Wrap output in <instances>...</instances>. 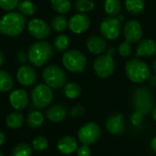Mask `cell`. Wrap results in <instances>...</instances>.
I'll return each mask as SVG.
<instances>
[{
    "label": "cell",
    "mask_w": 156,
    "mask_h": 156,
    "mask_svg": "<svg viewBox=\"0 0 156 156\" xmlns=\"http://www.w3.org/2000/svg\"><path fill=\"white\" fill-rule=\"evenodd\" d=\"M52 8L58 14H66L71 8L70 0H50Z\"/></svg>",
    "instance_id": "27"
},
{
    "label": "cell",
    "mask_w": 156,
    "mask_h": 156,
    "mask_svg": "<svg viewBox=\"0 0 156 156\" xmlns=\"http://www.w3.org/2000/svg\"><path fill=\"white\" fill-rule=\"evenodd\" d=\"M53 93L51 88L47 84H37L31 91V101L37 109H46L52 101Z\"/></svg>",
    "instance_id": "7"
},
{
    "label": "cell",
    "mask_w": 156,
    "mask_h": 156,
    "mask_svg": "<svg viewBox=\"0 0 156 156\" xmlns=\"http://www.w3.org/2000/svg\"><path fill=\"white\" fill-rule=\"evenodd\" d=\"M5 122L9 129H18L24 123V117L20 112H15L10 113L6 117Z\"/></svg>",
    "instance_id": "22"
},
{
    "label": "cell",
    "mask_w": 156,
    "mask_h": 156,
    "mask_svg": "<svg viewBox=\"0 0 156 156\" xmlns=\"http://www.w3.org/2000/svg\"><path fill=\"white\" fill-rule=\"evenodd\" d=\"M5 139H6V137H5V133H4V132H2V131H0V146H1V145H3V144H5Z\"/></svg>",
    "instance_id": "39"
},
{
    "label": "cell",
    "mask_w": 156,
    "mask_h": 156,
    "mask_svg": "<svg viewBox=\"0 0 156 156\" xmlns=\"http://www.w3.org/2000/svg\"><path fill=\"white\" fill-rule=\"evenodd\" d=\"M53 55V48L48 41L33 43L27 52L29 62L36 67H41L48 62Z\"/></svg>",
    "instance_id": "2"
},
{
    "label": "cell",
    "mask_w": 156,
    "mask_h": 156,
    "mask_svg": "<svg viewBox=\"0 0 156 156\" xmlns=\"http://www.w3.org/2000/svg\"><path fill=\"white\" fill-rule=\"evenodd\" d=\"M152 116H153L154 120L156 122V106L153 109V111H152Z\"/></svg>",
    "instance_id": "42"
},
{
    "label": "cell",
    "mask_w": 156,
    "mask_h": 156,
    "mask_svg": "<svg viewBox=\"0 0 156 156\" xmlns=\"http://www.w3.org/2000/svg\"><path fill=\"white\" fill-rule=\"evenodd\" d=\"M101 135L100 126L95 122H88L82 125L78 132V138L82 144L91 145L95 144Z\"/></svg>",
    "instance_id": "10"
},
{
    "label": "cell",
    "mask_w": 156,
    "mask_h": 156,
    "mask_svg": "<svg viewBox=\"0 0 156 156\" xmlns=\"http://www.w3.org/2000/svg\"><path fill=\"white\" fill-rule=\"evenodd\" d=\"M68 24H69V22H68L67 18L64 16L58 15V16H56L52 19V21H51V27L56 32H62V31H64L67 28Z\"/></svg>",
    "instance_id": "29"
},
{
    "label": "cell",
    "mask_w": 156,
    "mask_h": 156,
    "mask_svg": "<svg viewBox=\"0 0 156 156\" xmlns=\"http://www.w3.org/2000/svg\"><path fill=\"white\" fill-rule=\"evenodd\" d=\"M121 20L116 16H108L105 17L101 25H100V31L101 36L109 40L116 39L121 33L122 30V24Z\"/></svg>",
    "instance_id": "9"
},
{
    "label": "cell",
    "mask_w": 156,
    "mask_h": 156,
    "mask_svg": "<svg viewBox=\"0 0 156 156\" xmlns=\"http://www.w3.org/2000/svg\"><path fill=\"white\" fill-rule=\"evenodd\" d=\"M126 10L132 15L140 14L144 8V0H124Z\"/></svg>",
    "instance_id": "24"
},
{
    "label": "cell",
    "mask_w": 156,
    "mask_h": 156,
    "mask_svg": "<svg viewBox=\"0 0 156 156\" xmlns=\"http://www.w3.org/2000/svg\"><path fill=\"white\" fill-rule=\"evenodd\" d=\"M19 4L18 0H0V7L5 11L14 10Z\"/></svg>",
    "instance_id": "35"
},
{
    "label": "cell",
    "mask_w": 156,
    "mask_h": 156,
    "mask_svg": "<svg viewBox=\"0 0 156 156\" xmlns=\"http://www.w3.org/2000/svg\"><path fill=\"white\" fill-rule=\"evenodd\" d=\"M83 114H84V108L80 105H77V106L73 107L70 111V115L74 118L80 117Z\"/></svg>",
    "instance_id": "37"
},
{
    "label": "cell",
    "mask_w": 156,
    "mask_h": 156,
    "mask_svg": "<svg viewBox=\"0 0 156 156\" xmlns=\"http://www.w3.org/2000/svg\"><path fill=\"white\" fill-rule=\"evenodd\" d=\"M119 54L123 57V58H127L131 55L132 51H133V46H132V43L128 42V41H124L122 43L120 44L119 46Z\"/></svg>",
    "instance_id": "34"
},
{
    "label": "cell",
    "mask_w": 156,
    "mask_h": 156,
    "mask_svg": "<svg viewBox=\"0 0 156 156\" xmlns=\"http://www.w3.org/2000/svg\"><path fill=\"white\" fill-rule=\"evenodd\" d=\"M88 50L95 55H101L102 54L106 48H107V42L103 37L93 35L90 37L86 43Z\"/></svg>",
    "instance_id": "17"
},
{
    "label": "cell",
    "mask_w": 156,
    "mask_h": 156,
    "mask_svg": "<svg viewBox=\"0 0 156 156\" xmlns=\"http://www.w3.org/2000/svg\"><path fill=\"white\" fill-rule=\"evenodd\" d=\"M138 57H154L156 55V41L154 39H144L140 41L136 48Z\"/></svg>",
    "instance_id": "19"
},
{
    "label": "cell",
    "mask_w": 156,
    "mask_h": 156,
    "mask_svg": "<svg viewBox=\"0 0 156 156\" xmlns=\"http://www.w3.org/2000/svg\"><path fill=\"white\" fill-rule=\"evenodd\" d=\"M9 102L15 110L23 111L28 105V95L26 90L16 89L10 93Z\"/></svg>",
    "instance_id": "16"
},
{
    "label": "cell",
    "mask_w": 156,
    "mask_h": 156,
    "mask_svg": "<svg viewBox=\"0 0 156 156\" xmlns=\"http://www.w3.org/2000/svg\"><path fill=\"white\" fill-rule=\"evenodd\" d=\"M123 36L126 41L130 43H137L143 37V27L136 19L127 21L123 27Z\"/></svg>",
    "instance_id": "12"
},
{
    "label": "cell",
    "mask_w": 156,
    "mask_h": 156,
    "mask_svg": "<svg viewBox=\"0 0 156 156\" xmlns=\"http://www.w3.org/2000/svg\"><path fill=\"white\" fill-rule=\"evenodd\" d=\"M142 120H143V115L137 112H133L131 116V122L133 125H140L142 123Z\"/></svg>",
    "instance_id": "38"
},
{
    "label": "cell",
    "mask_w": 156,
    "mask_h": 156,
    "mask_svg": "<svg viewBox=\"0 0 156 156\" xmlns=\"http://www.w3.org/2000/svg\"><path fill=\"white\" fill-rule=\"evenodd\" d=\"M0 156H4V154H2L1 152H0Z\"/></svg>",
    "instance_id": "45"
},
{
    "label": "cell",
    "mask_w": 156,
    "mask_h": 156,
    "mask_svg": "<svg viewBox=\"0 0 156 156\" xmlns=\"http://www.w3.org/2000/svg\"><path fill=\"white\" fill-rule=\"evenodd\" d=\"M106 130L112 135H120L125 129L124 116L122 113H116L109 116L105 122Z\"/></svg>",
    "instance_id": "14"
},
{
    "label": "cell",
    "mask_w": 156,
    "mask_h": 156,
    "mask_svg": "<svg viewBox=\"0 0 156 156\" xmlns=\"http://www.w3.org/2000/svg\"><path fill=\"white\" fill-rule=\"evenodd\" d=\"M125 73L128 79L134 83H143L151 76L149 66L139 58H131L126 62Z\"/></svg>",
    "instance_id": "3"
},
{
    "label": "cell",
    "mask_w": 156,
    "mask_h": 156,
    "mask_svg": "<svg viewBox=\"0 0 156 156\" xmlns=\"http://www.w3.org/2000/svg\"><path fill=\"white\" fill-rule=\"evenodd\" d=\"M26 26L24 16L17 12H10L0 18V33L7 37H16L21 34Z\"/></svg>",
    "instance_id": "1"
},
{
    "label": "cell",
    "mask_w": 156,
    "mask_h": 156,
    "mask_svg": "<svg viewBox=\"0 0 156 156\" xmlns=\"http://www.w3.org/2000/svg\"><path fill=\"white\" fill-rule=\"evenodd\" d=\"M67 110L62 105H53L46 112L47 118L52 122H60L67 117Z\"/></svg>",
    "instance_id": "20"
},
{
    "label": "cell",
    "mask_w": 156,
    "mask_h": 156,
    "mask_svg": "<svg viewBox=\"0 0 156 156\" xmlns=\"http://www.w3.org/2000/svg\"><path fill=\"white\" fill-rule=\"evenodd\" d=\"M154 97L145 87H138L133 93V105L135 112L142 115H147L154 109Z\"/></svg>",
    "instance_id": "4"
},
{
    "label": "cell",
    "mask_w": 156,
    "mask_h": 156,
    "mask_svg": "<svg viewBox=\"0 0 156 156\" xmlns=\"http://www.w3.org/2000/svg\"><path fill=\"white\" fill-rule=\"evenodd\" d=\"M63 66L72 73L83 72L87 66L86 56L77 49H70L65 51L62 56Z\"/></svg>",
    "instance_id": "5"
},
{
    "label": "cell",
    "mask_w": 156,
    "mask_h": 156,
    "mask_svg": "<svg viewBox=\"0 0 156 156\" xmlns=\"http://www.w3.org/2000/svg\"><path fill=\"white\" fill-rule=\"evenodd\" d=\"M32 147L37 152L45 151L48 147V141L44 136H37L32 141Z\"/></svg>",
    "instance_id": "33"
},
{
    "label": "cell",
    "mask_w": 156,
    "mask_h": 156,
    "mask_svg": "<svg viewBox=\"0 0 156 156\" xmlns=\"http://www.w3.org/2000/svg\"><path fill=\"white\" fill-rule=\"evenodd\" d=\"M14 81L12 76L5 70L0 69V92L9 91L13 87Z\"/></svg>",
    "instance_id": "25"
},
{
    "label": "cell",
    "mask_w": 156,
    "mask_h": 156,
    "mask_svg": "<svg viewBox=\"0 0 156 156\" xmlns=\"http://www.w3.org/2000/svg\"><path fill=\"white\" fill-rule=\"evenodd\" d=\"M95 4L92 0H76L74 9L80 13H87L93 10Z\"/></svg>",
    "instance_id": "31"
},
{
    "label": "cell",
    "mask_w": 156,
    "mask_h": 156,
    "mask_svg": "<svg viewBox=\"0 0 156 156\" xmlns=\"http://www.w3.org/2000/svg\"><path fill=\"white\" fill-rule=\"evenodd\" d=\"M152 84H154V86L156 85V75L152 77Z\"/></svg>",
    "instance_id": "44"
},
{
    "label": "cell",
    "mask_w": 156,
    "mask_h": 156,
    "mask_svg": "<svg viewBox=\"0 0 156 156\" xmlns=\"http://www.w3.org/2000/svg\"><path fill=\"white\" fill-rule=\"evenodd\" d=\"M44 122V116L39 111H32L27 117V124L31 129L39 128Z\"/></svg>",
    "instance_id": "21"
},
{
    "label": "cell",
    "mask_w": 156,
    "mask_h": 156,
    "mask_svg": "<svg viewBox=\"0 0 156 156\" xmlns=\"http://www.w3.org/2000/svg\"><path fill=\"white\" fill-rule=\"evenodd\" d=\"M69 46V38L67 35H58L53 41V48L58 52H63L68 49Z\"/></svg>",
    "instance_id": "28"
},
{
    "label": "cell",
    "mask_w": 156,
    "mask_h": 156,
    "mask_svg": "<svg viewBox=\"0 0 156 156\" xmlns=\"http://www.w3.org/2000/svg\"><path fill=\"white\" fill-rule=\"evenodd\" d=\"M4 59H5V55H4V53L0 50V67H1V65L3 64V62H4Z\"/></svg>",
    "instance_id": "41"
},
{
    "label": "cell",
    "mask_w": 156,
    "mask_h": 156,
    "mask_svg": "<svg viewBox=\"0 0 156 156\" xmlns=\"http://www.w3.org/2000/svg\"><path fill=\"white\" fill-rule=\"evenodd\" d=\"M16 79L22 86L30 87L37 80V73L32 67L24 65L18 69L16 73Z\"/></svg>",
    "instance_id": "15"
},
{
    "label": "cell",
    "mask_w": 156,
    "mask_h": 156,
    "mask_svg": "<svg viewBox=\"0 0 156 156\" xmlns=\"http://www.w3.org/2000/svg\"><path fill=\"white\" fill-rule=\"evenodd\" d=\"M42 78L48 87L52 89H60L65 86L67 76L65 71L57 65H50L44 69Z\"/></svg>",
    "instance_id": "6"
},
{
    "label": "cell",
    "mask_w": 156,
    "mask_h": 156,
    "mask_svg": "<svg viewBox=\"0 0 156 156\" xmlns=\"http://www.w3.org/2000/svg\"><path fill=\"white\" fill-rule=\"evenodd\" d=\"M32 150L30 146L25 143L17 144L12 150L11 156H31Z\"/></svg>",
    "instance_id": "32"
},
{
    "label": "cell",
    "mask_w": 156,
    "mask_h": 156,
    "mask_svg": "<svg viewBox=\"0 0 156 156\" xmlns=\"http://www.w3.org/2000/svg\"><path fill=\"white\" fill-rule=\"evenodd\" d=\"M90 154L91 152L90 149V145L87 144H82V146H80L77 150V156H90Z\"/></svg>",
    "instance_id": "36"
},
{
    "label": "cell",
    "mask_w": 156,
    "mask_h": 156,
    "mask_svg": "<svg viewBox=\"0 0 156 156\" xmlns=\"http://www.w3.org/2000/svg\"><path fill=\"white\" fill-rule=\"evenodd\" d=\"M152 67H153V69H154V73L156 74V58L154 60V62H153V65H152Z\"/></svg>",
    "instance_id": "43"
},
{
    "label": "cell",
    "mask_w": 156,
    "mask_h": 156,
    "mask_svg": "<svg viewBox=\"0 0 156 156\" xmlns=\"http://www.w3.org/2000/svg\"><path fill=\"white\" fill-rule=\"evenodd\" d=\"M18 10L20 14L25 16H32L36 12V5L30 0H23L21 1L18 5Z\"/></svg>",
    "instance_id": "30"
},
{
    "label": "cell",
    "mask_w": 156,
    "mask_h": 156,
    "mask_svg": "<svg viewBox=\"0 0 156 156\" xmlns=\"http://www.w3.org/2000/svg\"><path fill=\"white\" fill-rule=\"evenodd\" d=\"M57 148L63 154H71L78 150V141L72 136H63L58 140Z\"/></svg>",
    "instance_id": "18"
},
{
    "label": "cell",
    "mask_w": 156,
    "mask_h": 156,
    "mask_svg": "<svg viewBox=\"0 0 156 156\" xmlns=\"http://www.w3.org/2000/svg\"><path fill=\"white\" fill-rule=\"evenodd\" d=\"M104 10L110 16H116L122 11V3L120 0H105Z\"/></svg>",
    "instance_id": "23"
},
{
    "label": "cell",
    "mask_w": 156,
    "mask_h": 156,
    "mask_svg": "<svg viewBox=\"0 0 156 156\" xmlns=\"http://www.w3.org/2000/svg\"><path fill=\"white\" fill-rule=\"evenodd\" d=\"M68 26L72 33L82 34L90 28V19L84 13H79L70 17Z\"/></svg>",
    "instance_id": "13"
},
{
    "label": "cell",
    "mask_w": 156,
    "mask_h": 156,
    "mask_svg": "<svg viewBox=\"0 0 156 156\" xmlns=\"http://www.w3.org/2000/svg\"><path fill=\"white\" fill-rule=\"evenodd\" d=\"M93 69L100 78H110L115 70V61L112 55L107 53L99 56L93 62Z\"/></svg>",
    "instance_id": "8"
},
{
    "label": "cell",
    "mask_w": 156,
    "mask_h": 156,
    "mask_svg": "<svg viewBox=\"0 0 156 156\" xmlns=\"http://www.w3.org/2000/svg\"><path fill=\"white\" fill-rule=\"evenodd\" d=\"M28 33L35 38L43 40L50 35V27L48 24L40 18H34L27 25Z\"/></svg>",
    "instance_id": "11"
},
{
    "label": "cell",
    "mask_w": 156,
    "mask_h": 156,
    "mask_svg": "<svg viewBox=\"0 0 156 156\" xmlns=\"http://www.w3.org/2000/svg\"><path fill=\"white\" fill-rule=\"evenodd\" d=\"M81 93V88L76 82L67 83L64 87V94L67 98L70 100L77 99Z\"/></svg>",
    "instance_id": "26"
},
{
    "label": "cell",
    "mask_w": 156,
    "mask_h": 156,
    "mask_svg": "<svg viewBox=\"0 0 156 156\" xmlns=\"http://www.w3.org/2000/svg\"><path fill=\"white\" fill-rule=\"evenodd\" d=\"M151 149L156 153V137H154L152 141H151Z\"/></svg>",
    "instance_id": "40"
}]
</instances>
